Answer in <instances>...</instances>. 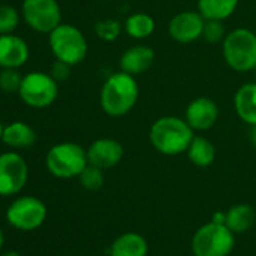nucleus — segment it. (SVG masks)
Returning a JSON list of instances; mask_svg holds the SVG:
<instances>
[{"instance_id": "nucleus-22", "label": "nucleus", "mask_w": 256, "mask_h": 256, "mask_svg": "<svg viewBox=\"0 0 256 256\" xmlns=\"http://www.w3.org/2000/svg\"><path fill=\"white\" fill-rule=\"evenodd\" d=\"M254 222V211L248 205H238L234 206L226 214V226L235 232L247 230Z\"/></svg>"}, {"instance_id": "nucleus-32", "label": "nucleus", "mask_w": 256, "mask_h": 256, "mask_svg": "<svg viewBox=\"0 0 256 256\" xmlns=\"http://www.w3.org/2000/svg\"><path fill=\"white\" fill-rule=\"evenodd\" d=\"M4 256H22V254L17 253V252H8V253H5Z\"/></svg>"}, {"instance_id": "nucleus-29", "label": "nucleus", "mask_w": 256, "mask_h": 256, "mask_svg": "<svg viewBox=\"0 0 256 256\" xmlns=\"http://www.w3.org/2000/svg\"><path fill=\"white\" fill-rule=\"evenodd\" d=\"M214 223H218V224H226V214H223V212H217L216 216H214V220H212Z\"/></svg>"}, {"instance_id": "nucleus-30", "label": "nucleus", "mask_w": 256, "mask_h": 256, "mask_svg": "<svg viewBox=\"0 0 256 256\" xmlns=\"http://www.w3.org/2000/svg\"><path fill=\"white\" fill-rule=\"evenodd\" d=\"M4 244H5V235H4L2 229H0V248L4 247Z\"/></svg>"}, {"instance_id": "nucleus-17", "label": "nucleus", "mask_w": 256, "mask_h": 256, "mask_svg": "<svg viewBox=\"0 0 256 256\" xmlns=\"http://www.w3.org/2000/svg\"><path fill=\"white\" fill-rule=\"evenodd\" d=\"M2 140L12 148H29L35 144L36 134L30 125L24 122H12L4 130Z\"/></svg>"}, {"instance_id": "nucleus-20", "label": "nucleus", "mask_w": 256, "mask_h": 256, "mask_svg": "<svg viewBox=\"0 0 256 256\" xmlns=\"http://www.w3.org/2000/svg\"><path fill=\"white\" fill-rule=\"evenodd\" d=\"M124 28H125V32L128 36H132L134 40H145L154 34L156 22L151 16L138 12V14H133L126 18Z\"/></svg>"}, {"instance_id": "nucleus-26", "label": "nucleus", "mask_w": 256, "mask_h": 256, "mask_svg": "<svg viewBox=\"0 0 256 256\" xmlns=\"http://www.w3.org/2000/svg\"><path fill=\"white\" fill-rule=\"evenodd\" d=\"M22 82L23 77L17 68H4V71L0 72V89L5 92H18Z\"/></svg>"}, {"instance_id": "nucleus-33", "label": "nucleus", "mask_w": 256, "mask_h": 256, "mask_svg": "<svg viewBox=\"0 0 256 256\" xmlns=\"http://www.w3.org/2000/svg\"><path fill=\"white\" fill-rule=\"evenodd\" d=\"M4 130H5V128L2 126V124H0V139H2V136H4Z\"/></svg>"}, {"instance_id": "nucleus-31", "label": "nucleus", "mask_w": 256, "mask_h": 256, "mask_svg": "<svg viewBox=\"0 0 256 256\" xmlns=\"http://www.w3.org/2000/svg\"><path fill=\"white\" fill-rule=\"evenodd\" d=\"M252 140H253V144L256 145V125H254L253 132H252Z\"/></svg>"}, {"instance_id": "nucleus-23", "label": "nucleus", "mask_w": 256, "mask_h": 256, "mask_svg": "<svg viewBox=\"0 0 256 256\" xmlns=\"http://www.w3.org/2000/svg\"><path fill=\"white\" fill-rule=\"evenodd\" d=\"M80 178V182L82 186L89 190V192H96L102 187L104 184V174H102V169L94 166V164H88L83 172L78 175Z\"/></svg>"}, {"instance_id": "nucleus-21", "label": "nucleus", "mask_w": 256, "mask_h": 256, "mask_svg": "<svg viewBox=\"0 0 256 256\" xmlns=\"http://www.w3.org/2000/svg\"><path fill=\"white\" fill-rule=\"evenodd\" d=\"M188 158L199 168H208L216 160V148L205 138H194L188 146Z\"/></svg>"}, {"instance_id": "nucleus-7", "label": "nucleus", "mask_w": 256, "mask_h": 256, "mask_svg": "<svg viewBox=\"0 0 256 256\" xmlns=\"http://www.w3.org/2000/svg\"><path fill=\"white\" fill-rule=\"evenodd\" d=\"M234 247V236L226 224L210 223L199 229L193 238L196 256H228Z\"/></svg>"}, {"instance_id": "nucleus-18", "label": "nucleus", "mask_w": 256, "mask_h": 256, "mask_svg": "<svg viewBox=\"0 0 256 256\" xmlns=\"http://www.w3.org/2000/svg\"><path fill=\"white\" fill-rule=\"evenodd\" d=\"M110 253L112 256H146L148 244L138 234H125L113 242Z\"/></svg>"}, {"instance_id": "nucleus-27", "label": "nucleus", "mask_w": 256, "mask_h": 256, "mask_svg": "<svg viewBox=\"0 0 256 256\" xmlns=\"http://www.w3.org/2000/svg\"><path fill=\"white\" fill-rule=\"evenodd\" d=\"M202 36L208 42H211V44H216V42L224 40V28H223L222 22H217V20H205V28H204Z\"/></svg>"}, {"instance_id": "nucleus-2", "label": "nucleus", "mask_w": 256, "mask_h": 256, "mask_svg": "<svg viewBox=\"0 0 256 256\" xmlns=\"http://www.w3.org/2000/svg\"><path fill=\"white\" fill-rule=\"evenodd\" d=\"M139 100V86L134 76L128 72L112 74L101 90V107L113 118H120L130 113Z\"/></svg>"}, {"instance_id": "nucleus-24", "label": "nucleus", "mask_w": 256, "mask_h": 256, "mask_svg": "<svg viewBox=\"0 0 256 256\" xmlns=\"http://www.w3.org/2000/svg\"><path fill=\"white\" fill-rule=\"evenodd\" d=\"M20 22V16L16 8L4 5L0 6V35L12 34Z\"/></svg>"}, {"instance_id": "nucleus-28", "label": "nucleus", "mask_w": 256, "mask_h": 256, "mask_svg": "<svg viewBox=\"0 0 256 256\" xmlns=\"http://www.w3.org/2000/svg\"><path fill=\"white\" fill-rule=\"evenodd\" d=\"M70 71H71V65L62 62V60H58L53 64L52 66V76L56 78V80H66L70 77Z\"/></svg>"}, {"instance_id": "nucleus-25", "label": "nucleus", "mask_w": 256, "mask_h": 256, "mask_svg": "<svg viewBox=\"0 0 256 256\" xmlns=\"http://www.w3.org/2000/svg\"><path fill=\"white\" fill-rule=\"evenodd\" d=\"M95 32L102 41L113 42L119 38L122 32V24L118 20H102L95 24Z\"/></svg>"}, {"instance_id": "nucleus-16", "label": "nucleus", "mask_w": 256, "mask_h": 256, "mask_svg": "<svg viewBox=\"0 0 256 256\" xmlns=\"http://www.w3.org/2000/svg\"><path fill=\"white\" fill-rule=\"evenodd\" d=\"M236 114L248 125H256V84L247 83L241 86L235 95Z\"/></svg>"}, {"instance_id": "nucleus-13", "label": "nucleus", "mask_w": 256, "mask_h": 256, "mask_svg": "<svg viewBox=\"0 0 256 256\" xmlns=\"http://www.w3.org/2000/svg\"><path fill=\"white\" fill-rule=\"evenodd\" d=\"M86 152L89 164H94L102 170L114 168L124 157V148L114 139H98Z\"/></svg>"}, {"instance_id": "nucleus-14", "label": "nucleus", "mask_w": 256, "mask_h": 256, "mask_svg": "<svg viewBox=\"0 0 256 256\" xmlns=\"http://www.w3.org/2000/svg\"><path fill=\"white\" fill-rule=\"evenodd\" d=\"M29 59L28 44L16 35H0V66L20 68Z\"/></svg>"}, {"instance_id": "nucleus-10", "label": "nucleus", "mask_w": 256, "mask_h": 256, "mask_svg": "<svg viewBox=\"0 0 256 256\" xmlns=\"http://www.w3.org/2000/svg\"><path fill=\"white\" fill-rule=\"evenodd\" d=\"M29 168L17 152L0 156V196H12L22 192L28 182Z\"/></svg>"}, {"instance_id": "nucleus-1", "label": "nucleus", "mask_w": 256, "mask_h": 256, "mask_svg": "<svg viewBox=\"0 0 256 256\" xmlns=\"http://www.w3.org/2000/svg\"><path fill=\"white\" fill-rule=\"evenodd\" d=\"M186 119L176 116H164L157 119L150 132L152 146L164 156H178L188 151L194 134Z\"/></svg>"}, {"instance_id": "nucleus-19", "label": "nucleus", "mask_w": 256, "mask_h": 256, "mask_svg": "<svg viewBox=\"0 0 256 256\" xmlns=\"http://www.w3.org/2000/svg\"><path fill=\"white\" fill-rule=\"evenodd\" d=\"M238 6V0H199L198 8L205 20L223 22L229 18Z\"/></svg>"}, {"instance_id": "nucleus-8", "label": "nucleus", "mask_w": 256, "mask_h": 256, "mask_svg": "<svg viewBox=\"0 0 256 256\" xmlns=\"http://www.w3.org/2000/svg\"><path fill=\"white\" fill-rule=\"evenodd\" d=\"M47 217V206L42 200L32 196H23L11 204L6 212L10 224L20 230L38 229Z\"/></svg>"}, {"instance_id": "nucleus-4", "label": "nucleus", "mask_w": 256, "mask_h": 256, "mask_svg": "<svg viewBox=\"0 0 256 256\" xmlns=\"http://www.w3.org/2000/svg\"><path fill=\"white\" fill-rule=\"evenodd\" d=\"M50 48L58 60L71 66L82 64L88 56V41L84 35L71 24H59L50 34Z\"/></svg>"}, {"instance_id": "nucleus-11", "label": "nucleus", "mask_w": 256, "mask_h": 256, "mask_svg": "<svg viewBox=\"0 0 256 256\" xmlns=\"http://www.w3.org/2000/svg\"><path fill=\"white\" fill-rule=\"evenodd\" d=\"M204 28H205V18L200 16L199 11L198 12L186 11L175 16L170 20L169 34L176 42L190 44L202 38Z\"/></svg>"}, {"instance_id": "nucleus-34", "label": "nucleus", "mask_w": 256, "mask_h": 256, "mask_svg": "<svg viewBox=\"0 0 256 256\" xmlns=\"http://www.w3.org/2000/svg\"><path fill=\"white\" fill-rule=\"evenodd\" d=\"M254 70H256V68H254Z\"/></svg>"}, {"instance_id": "nucleus-9", "label": "nucleus", "mask_w": 256, "mask_h": 256, "mask_svg": "<svg viewBox=\"0 0 256 256\" xmlns=\"http://www.w3.org/2000/svg\"><path fill=\"white\" fill-rule=\"evenodd\" d=\"M23 17L36 32L52 34L62 24V11L56 0H24Z\"/></svg>"}, {"instance_id": "nucleus-3", "label": "nucleus", "mask_w": 256, "mask_h": 256, "mask_svg": "<svg viewBox=\"0 0 256 256\" xmlns=\"http://www.w3.org/2000/svg\"><path fill=\"white\" fill-rule=\"evenodd\" d=\"M226 64L238 72L256 68V35L248 29H235L223 40Z\"/></svg>"}, {"instance_id": "nucleus-6", "label": "nucleus", "mask_w": 256, "mask_h": 256, "mask_svg": "<svg viewBox=\"0 0 256 256\" xmlns=\"http://www.w3.org/2000/svg\"><path fill=\"white\" fill-rule=\"evenodd\" d=\"M20 96L22 100L35 108H44L52 106L58 95V80L52 74L44 72H30L23 77L22 86H20Z\"/></svg>"}, {"instance_id": "nucleus-15", "label": "nucleus", "mask_w": 256, "mask_h": 256, "mask_svg": "<svg viewBox=\"0 0 256 256\" xmlns=\"http://www.w3.org/2000/svg\"><path fill=\"white\" fill-rule=\"evenodd\" d=\"M156 60V52L146 46H134L128 48L120 58V70L132 76H139L148 71Z\"/></svg>"}, {"instance_id": "nucleus-12", "label": "nucleus", "mask_w": 256, "mask_h": 256, "mask_svg": "<svg viewBox=\"0 0 256 256\" xmlns=\"http://www.w3.org/2000/svg\"><path fill=\"white\" fill-rule=\"evenodd\" d=\"M218 119V106L206 96L192 101L186 110V120L196 132L210 130Z\"/></svg>"}, {"instance_id": "nucleus-5", "label": "nucleus", "mask_w": 256, "mask_h": 256, "mask_svg": "<svg viewBox=\"0 0 256 256\" xmlns=\"http://www.w3.org/2000/svg\"><path fill=\"white\" fill-rule=\"evenodd\" d=\"M47 169L58 178L78 176L89 164L88 152L77 144L65 142L53 146L46 158Z\"/></svg>"}]
</instances>
